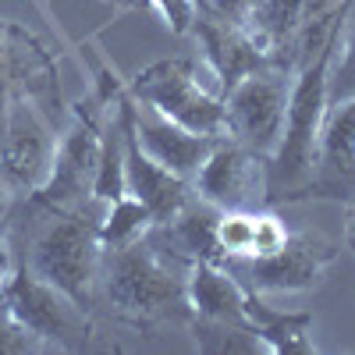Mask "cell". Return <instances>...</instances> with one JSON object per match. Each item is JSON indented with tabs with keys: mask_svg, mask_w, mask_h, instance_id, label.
<instances>
[{
	"mask_svg": "<svg viewBox=\"0 0 355 355\" xmlns=\"http://www.w3.org/2000/svg\"><path fill=\"white\" fill-rule=\"evenodd\" d=\"M189 270L192 263L174 256L153 231H146L139 242L103 249L93 313L139 334L189 327Z\"/></svg>",
	"mask_w": 355,
	"mask_h": 355,
	"instance_id": "cell-1",
	"label": "cell"
},
{
	"mask_svg": "<svg viewBox=\"0 0 355 355\" xmlns=\"http://www.w3.org/2000/svg\"><path fill=\"white\" fill-rule=\"evenodd\" d=\"M107 202L89 199L82 206H57L40 202L36 196H18L11 224H8V245L15 263L28 266L36 277L50 281L64 295L93 313L96 299V270H100V220Z\"/></svg>",
	"mask_w": 355,
	"mask_h": 355,
	"instance_id": "cell-2",
	"label": "cell"
},
{
	"mask_svg": "<svg viewBox=\"0 0 355 355\" xmlns=\"http://www.w3.org/2000/svg\"><path fill=\"white\" fill-rule=\"evenodd\" d=\"M341 18H338V25H341ZM338 25L302 57V64L295 68L288 114H284V132H281L274 157L266 160V202L270 206L281 202V199L299 202L306 185H309L320 125H323V114H327V75H331Z\"/></svg>",
	"mask_w": 355,
	"mask_h": 355,
	"instance_id": "cell-3",
	"label": "cell"
},
{
	"mask_svg": "<svg viewBox=\"0 0 355 355\" xmlns=\"http://www.w3.org/2000/svg\"><path fill=\"white\" fill-rule=\"evenodd\" d=\"M128 93L139 103H150L171 121L199 135H224V93L214 75L202 78V68L189 57H171L142 68Z\"/></svg>",
	"mask_w": 355,
	"mask_h": 355,
	"instance_id": "cell-4",
	"label": "cell"
},
{
	"mask_svg": "<svg viewBox=\"0 0 355 355\" xmlns=\"http://www.w3.org/2000/svg\"><path fill=\"white\" fill-rule=\"evenodd\" d=\"M0 306L43 338L50 352H85L93 341V313L21 263H15L11 277L0 288Z\"/></svg>",
	"mask_w": 355,
	"mask_h": 355,
	"instance_id": "cell-5",
	"label": "cell"
},
{
	"mask_svg": "<svg viewBox=\"0 0 355 355\" xmlns=\"http://www.w3.org/2000/svg\"><path fill=\"white\" fill-rule=\"evenodd\" d=\"M291 78V64H270L234 82L224 93V135L270 160L284 132Z\"/></svg>",
	"mask_w": 355,
	"mask_h": 355,
	"instance_id": "cell-6",
	"label": "cell"
},
{
	"mask_svg": "<svg viewBox=\"0 0 355 355\" xmlns=\"http://www.w3.org/2000/svg\"><path fill=\"white\" fill-rule=\"evenodd\" d=\"M338 263V245L320 231H291L284 249L252 259H227L224 266L252 295H302L323 284Z\"/></svg>",
	"mask_w": 355,
	"mask_h": 355,
	"instance_id": "cell-7",
	"label": "cell"
},
{
	"mask_svg": "<svg viewBox=\"0 0 355 355\" xmlns=\"http://www.w3.org/2000/svg\"><path fill=\"white\" fill-rule=\"evenodd\" d=\"M57 153V132L40 103L11 96L0 128V185L11 196H33L46 185Z\"/></svg>",
	"mask_w": 355,
	"mask_h": 355,
	"instance_id": "cell-8",
	"label": "cell"
},
{
	"mask_svg": "<svg viewBox=\"0 0 355 355\" xmlns=\"http://www.w3.org/2000/svg\"><path fill=\"white\" fill-rule=\"evenodd\" d=\"M100 146H103V103L93 110H85V103H75L71 128L57 139V153H53L46 185L33 196L46 206H57V210L96 199L93 189H96V174H100Z\"/></svg>",
	"mask_w": 355,
	"mask_h": 355,
	"instance_id": "cell-9",
	"label": "cell"
},
{
	"mask_svg": "<svg viewBox=\"0 0 355 355\" xmlns=\"http://www.w3.org/2000/svg\"><path fill=\"white\" fill-rule=\"evenodd\" d=\"M345 0H256L242 28L281 64L299 68Z\"/></svg>",
	"mask_w": 355,
	"mask_h": 355,
	"instance_id": "cell-10",
	"label": "cell"
},
{
	"mask_svg": "<svg viewBox=\"0 0 355 355\" xmlns=\"http://www.w3.org/2000/svg\"><path fill=\"white\" fill-rule=\"evenodd\" d=\"M192 192L217 210H259L266 202V157L220 135L192 178Z\"/></svg>",
	"mask_w": 355,
	"mask_h": 355,
	"instance_id": "cell-11",
	"label": "cell"
},
{
	"mask_svg": "<svg viewBox=\"0 0 355 355\" xmlns=\"http://www.w3.org/2000/svg\"><path fill=\"white\" fill-rule=\"evenodd\" d=\"M11 96H28L40 110L61 107V82L50 50L15 21H0V110Z\"/></svg>",
	"mask_w": 355,
	"mask_h": 355,
	"instance_id": "cell-12",
	"label": "cell"
},
{
	"mask_svg": "<svg viewBox=\"0 0 355 355\" xmlns=\"http://www.w3.org/2000/svg\"><path fill=\"white\" fill-rule=\"evenodd\" d=\"M302 199H331L345 206L355 199V100L331 103L323 114L316 160Z\"/></svg>",
	"mask_w": 355,
	"mask_h": 355,
	"instance_id": "cell-13",
	"label": "cell"
},
{
	"mask_svg": "<svg viewBox=\"0 0 355 355\" xmlns=\"http://www.w3.org/2000/svg\"><path fill=\"white\" fill-rule=\"evenodd\" d=\"M121 121H125V192L139 199L153 214L157 224H164L192 199V185L185 178L171 174L167 167H160L139 146L135 125H132V93L121 96Z\"/></svg>",
	"mask_w": 355,
	"mask_h": 355,
	"instance_id": "cell-14",
	"label": "cell"
},
{
	"mask_svg": "<svg viewBox=\"0 0 355 355\" xmlns=\"http://www.w3.org/2000/svg\"><path fill=\"white\" fill-rule=\"evenodd\" d=\"M192 36L199 40L202 57H206V71L217 78L220 93H227L234 82H242L245 75H252L259 68L281 64L245 33L242 21H227V18H217L210 11H196Z\"/></svg>",
	"mask_w": 355,
	"mask_h": 355,
	"instance_id": "cell-15",
	"label": "cell"
},
{
	"mask_svg": "<svg viewBox=\"0 0 355 355\" xmlns=\"http://www.w3.org/2000/svg\"><path fill=\"white\" fill-rule=\"evenodd\" d=\"M132 125H135V139L146 153H150L160 167H167L171 174L185 178L192 185L196 171L202 167L206 153L214 150V142L220 135H199V132H189L185 125L171 121L167 114H160L157 107L150 103H139L132 100Z\"/></svg>",
	"mask_w": 355,
	"mask_h": 355,
	"instance_id": "cell-16",
	"label": "cell"
},
{
	"mask_svg": "<svg viewBox=\"0 0 355 355\" xmlns=\"http://www.w3.org/2000/svg\"><path fill=\"white\" fill-rule=\"evenodd\" d=\"M245 288L224 263H192L189 270V306L192 316H210V320H234L249 323L245 316Z\"/></svg>",
	"mask_w": 355,
	"mask_h": 355,
	"instance_id": "cell-17",
	"label": "cell"
},
{
	"mask_svg": "<svg viewBox=\"0 0 355 355\" xmlns=\"http://www.w3.org/2000/svg\"><path fill=\"white\" fill-rule=\"evenodd\" d=\"M245 316L249 327L259 334L270 355H313V316L309 313H284L266 306V295H245Z\"/></svg>",
	"mask_w": 355,
	"mask_h": 355,
	"instance_id": "cell-18",
	"label": "cell"
},
{
	"mask_svg": "<svg viewBox=\"0 0 355 355\" xmlns=\"http://www.w3.org/2000/svg\"><path fill=\"white\" fill-rule=\"evenodd\" d=\"M189 334L199 352L206 355H256L266 352L259 334L249 323H234V320H210V316H192L189 320Z\"/></svg>",
	"mask_w": 355,
	"mask_h": 355,
	"instance_id": "cell-19",
	"label": "cell"
},
{
	"mask_svg": "<svg viewBox=\"0 0 355 355\" xmlns=\"http://www.w3.org/2000/svg\"><path fill=\"white\" fill-rule=\"evenodd\" d=\"M157 220L153 214L146 210L139 199H132L128 192L121 199L107 202L103 210V220H100V245L103 249H114V245H128V242H139L146 231H150Z\"/></svg>",
	"mask_w": 355,
	"mask_h": 355,
	"instance_id": "cell-20",
	"label": "cell"
},
{
	"mask_svg": "<svg viewBox=\"0 0 355 355\" xmlns=\"http://www.w3.org/2000/svg\"><path fill=\"white\" fill-rule=\"evenodd\" d=\"M355 100V0H348V11L338 25L331 75H327V107Z\"/></svg>",
	"mask_w": 355,
	"mask_h": 355,
	"instance_id": "cell-21",
	"label": "cell"
},
{
	"mask_svg": "<svg viewBox=\"0 0 355 355\" xmlns=\"http://www.w3.org/2000/svg\"><path fill=\"white\" fill-rule=\"evenodd\" d=\"M217 252H220V263L256 256V210H220Z\"/></svg>",
	"mask_w": 355,
	"mask_h": 355,
	"instance_id": "cell-22",
	"label": "cell"
},
{
	"mask_svg": "<svg viewBox=\"0 0 355 355\" xmlns=\"http://www.w3.org/2000/svg\"><path fill=\"white\" fill-rule=\"evenodd\" d=\"M107 4H117L125 11L153 8L174 36H189L196 25V11H199V0H107Z\"/></svg>",
	"mask_w": 355,
	"mask_h": 355,
	"instance_id": "cell-23",
	"label": "cell"
},
{
	"mask_svg": "<svg viewBox=\"0 0 355 355\" xmlns=\"http://www.w3.org/2000/svg\"><path fill=\"white\" fill-rule=\"evenodd\" d=\"M40 352H50V345L0 306V355H40Z\"/></svg>",
	"mask_w": 355,
	"mask_h": 355,
	"instance_id": "cell-24",
	"label": "cell"
},
{
	"mask_svg": "<svg viewBox=\"0 0 355 355\" xmlns=\"http://www.w3.org/2000/svg\"><path fill=\"white\" fill-rule=\"evenodd\" d=\"M288 239H291V227L284 224V217L274 214L270 206H259L256 210V256H270L284 249Z\"/></svg>",
	"mask_w": 355,
	"mask_h": 355,
	"instance_id": "cell-25",
	"label": "cell"
},
{
	"mask_svg": "<svg viewBox=\"0 0 355 355\" xmlns=\"http://www.w3.org/2000/svg\"><path fill=\"white\" fill-rule=\"evenodd\" d=\"M256 0H199V11H210L217 18H227V21H242L249 11H252Z\"/></svg>",
	"mask_w": 355,
	"mask_h": 355,
	"instance_id": "cell-26",
	"label": "cell"
},
{
	"mask_svg": "<svg viewBox=\"0 0 355 355\" xmlns=\"http://www.w3.org/2000/svg\"><path fill=\"white\" fill-rule=\"evenodd\" d=\"M15 199L4 185H0V242H8V224H11V210H15Z\"/></svg>",
	"mask_w": 355,
	"mask_h": 355,
	"instance_id": "cell-27",
	"label": "cell"
},
{
	"mask_svg": "<svg viewBox=\"0 0 355 355\" xmlns=\"http://www.w3.org/2000/svg\"><path fill=\"white\" fill-rule=\"evenodd\" d=\"M11 270H15V252H11L8 242H0V288H4V281L11 277Z\"/></svg>",
	"mask_w": 355,
	"mask_h": 355,
	"instance_id": "cell-28",
	"label": "cell"
},
{
	"mask_svg": "<svg viewBox=\"0 0 355 355\" xmlns=\"http://www.w3.org/2000/svg\"><path fill=\"white\" fill-rule=\"evenodd\" d=\"M345 245H348L352 256H355V199L348 202V217H345Z\"/></svg>",
	"mask_w": 355,
	"mask_h": 355,
	"instance_id": "cell-29",
	"label": "cell"
}]
</instances>
